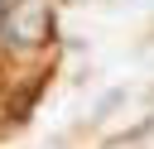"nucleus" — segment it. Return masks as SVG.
Segmentation results:
<instances>
[{"label": "nucleus", "instance_id": "1", "mask_svg": "<svg viewBox=\"0 0 154 149\" xmlns=\"http://www.w3.org/2000/svg\"><path fill=\"white\" fill-rule=\"evenodd\" d=\"M0 34L14 43H43L48 38V10L38 0H0Z\"/></svg>", "mask_w": 154, "mask_h": 149}]
</instances>
